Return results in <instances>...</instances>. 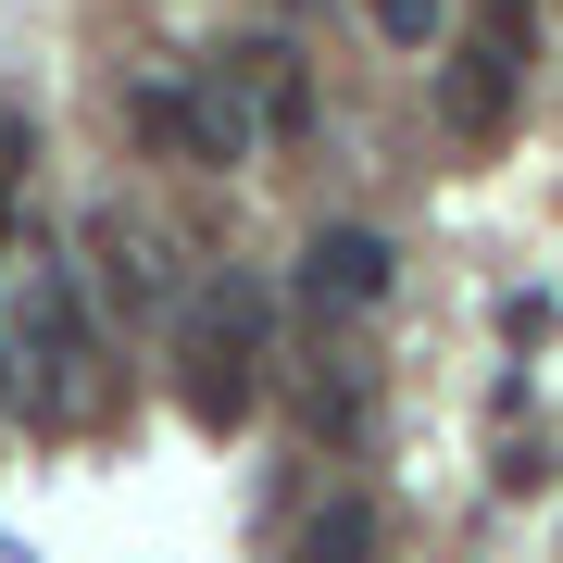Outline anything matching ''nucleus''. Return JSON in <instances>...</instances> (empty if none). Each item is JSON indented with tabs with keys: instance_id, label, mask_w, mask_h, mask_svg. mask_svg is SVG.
Here are the masks:
<instances>
[{
	"instance_id": "nucleus-5",
	"label": "nucleus",
	"mask_w": 563,
	"mask_h": 563,
	"mask_svg": "<svg viewBox=\"0 0 563 563\" xmlns=\"http://www.w3.org/2000/svg\"><path fill=\"white\" fill-rule=\"evenodd\" d=\"M376 539H388V514L363 501V488H339V501L301 526V551H288V563H376Z\"/></svg>"
},
{
	"instance_id": "nucleus-1",
	"label": "nucleus",
	"mask_w": 563,
	"mask_h": 563,
	"mask_svg": "<svg viewBox=\"0 0 563 563\" xmlns=\"http://www.w3.org/2000/svg\"><path fill=\"white\" fill-rule=\"evenodd\" d=\"M13 401H25V426H88L101 413V339H88V301H76V276L63 263H25V325H13Z\"/></svg>"
},
{
	"instance_id": "nucleus-2",
	"label": "nucleus",
	"mask_w": 563,
	"mask_h": 563,
	"mask_svg": "<svg viewBox=\"0 0 563 563\" xmlns=\"http://www.w3.org/2000/svg\"><path fill=\"white\" fill-rule=\"evenodd\" d=\"M176 401L201 439H239L251 401H263V288L251 276H213L201 288V313H188V339H176Z\"/></svg>"
},
{
	"instance_id": "nucleus-7",
	"label": "nucleus",
	"mask_w": 563,
	"mask_h": 563,
	"mask_svg": "<svg viewBox=\"0 0 563 563\" xmlns=\"http://www.w3.org/2000/svg\"><path fill=\"white\" fill-rule=\"evenodd\" d=\"M0 239H13V201H0Z\"/></svg>"
},
{
	"instance_id": "nucleus-3",
	"label": "nucleus",
	"mask_w": 563,
	"mask_h": 563,
	"mask_svg": "<svg viewBox=\"0 0 563 563\" xmlns=\"http://www.w3.org/2000/svg\"><path fill=\"white\" fill-rule=\"evenodd\" d=\"M526 63H539V13L526 0H488L476 38H451V63H439V125L451 139H501L514 101H526Z\"/></svg>"
},
{
	"instance_id": "nucleus-6",
	"label": "nucleus",
	"mask_w": 563,
	"mask_h": 563,
	"mask_svg": "<svg viewBox=\"0 0 563 563\" xmlns=\"http://www.w3.org/2000/svg\"><path fill=\"white\" fill-rule=\"evenodd\" d=\"M376 38L388 51H426V38H439V0H376Z\"/></svg>"
},
{
	"instance_id": "nucleus-4",
	"label": "nucleus",
	"mask_w": 563,
	"mask_h": 563,
	"mask_svg": "<svg viewBox=\"0 0 563 563\" xmlns=\"http://www.w3.org/2000/svg\"><path fill=\"white\" fill-rule=\"evenodd\" d=\"M388 239L376 225H313V251H301V301L313 313H363V301H388Z\"/></svg>"
}]
</instances>
